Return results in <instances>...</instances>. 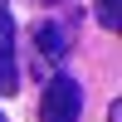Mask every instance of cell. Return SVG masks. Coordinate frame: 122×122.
Masks as SVG:
<instances>
[{
    "label": "cell",
    "instance_id": "3",
    "mask_svg": "<svg viewBox=\"0 0 122 122\" xmlns=\"http://www.w3.org/2000/svg\"><path fill=\"white\" fill-rule=\"evenodd\" d=\"M34 49L44 59H64L68 54V29L59 25V20H39L34 25Z\"/></svg>",
    "mask_w": 122,
    "mask_h": 122
},
{
    "label": "cell",
    "instance_id": "5",
    "mask_svg": "<svg viewBox=\"0 0 122 122\" xmlns=\"http://www.w3.org/2000/svg\"><path fill=\"white\" fill-rule=\"evenodd\" d=\"M0 122H5V112H0Z\"/></svg>",
    "mask_w": 122,
    "mask_h": 122
},
{
    "label": "cell",
    "instance_id": "1",
    "mask_svg": "<svg viewBox=\"0 0 122 122\" xmlns=\"http://www.w3.org/2000/svg\"><path fill=\"white\" fill-rule=\"evenodd\" d=\"M83 112V88H78V78L59 73L44 83V98H39V122H78Z\"/></svg>",
    "mask_w": 122,
    "mask_h": 122
},
{
    "label": "cell",
    "instance_id": "2",
    "mask_svg": "<svg viewBox=\"0 0 122 122\" xmlns=\"http://www.w3.org/2000/svg\"><path fill=\"white\" fill-rule=\"evenodd\" d=\"M0 93H20V64H15V20L0 0Z\"/></svg>",
    "mask_w": 122,
    "mask_h": 122
},
{
    "label": "cell",
    "instance_id": "4",
    "mask_svg": "<svg viewBox=\"0 0 122 122\" xmlns=\"http://www.w3.org/2000/svg\"><path fill=\"white\" fill-rule=\"evenodd\" d=\"M98 10H103V29H117V0H98Z\"/></svg>",
    "mask_w": 122,
    "mask_h": 122
}]
</instances>
